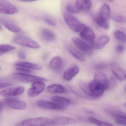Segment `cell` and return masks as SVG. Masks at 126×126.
Returning <instances> with one entry per match:
<instances>
[{
	"label": "cell",
	"mask_w": 126,
	"mask_h": 126,
	"mask_svg": "<svg viewBox=\"0 0 126 126\" xmlns=\"http://www.w3.org/2000/svg\"><path fill=\"white\" fill-rule=\"evenodd\" d=\"M44 20L46 23L48 24V25H50V26H56V24L54 20L51 19L50 18H45L44 19Z\"/></svg>",
	"instance_id": "cell-35"
},
{
	"label": "cell",
	"mask_w": 126,
	"mask_h": 126,
	"mask_svg": "<svg viewBox=\"0 0 126 126\" xmlns=\"http://www.w3.org/2000/svg\"><path fill=\"white\" fill-rule=\"evenodd\" d=\"M110 69L115 77L119 81H124L126 79V73L124 70L116 63L110 65Z\"/></svg>",
	"instance_id": "cell-14"
},
{
	"label": "cell",
	"mask_w": 126,
	"mask_h": 126,
	"mask_svg": "<svg viewBox=\"0 0 126 126\" xmlns=\"http://www.w3.org/2000/svg\"><path fill=\"white\" fill-rule=\"evenodd\" d=\"M65 48L70 54L75 59L81 62L85 61L84 55L79 51L70 45H66Z\"/></svg>",
	"instance_id": "cell-18"
},
{
	"label": "cell",
	"mask_w": 126,
	"mask_h": 126,
	"mask_svg": "<svg viewBox=\"0 0 126 126\" xmlns=\"http://www.w3.org/2000/svg\"><path fill=\"white\" fill-rule=\"evenodd\" d=\"M5 102L9 107L15 110H23L27 108V104L25 102L16 99H5Z\"/></svg>",
	"instance_id": "cell-12"
},
{
	"label": "cell",
	"mask_w": 126,
	"mask_h": 126,
	"mask_svg": "<svg viewBox=\"0 0 126 126\" xmlns=\"http://www.w3.org/2000/svg\"><path fill=\"white\" fill-rule=\"evenodd\" d=\"M65 8L67 11L70 14H77L79 12L76 5L73 3H68L66 5Z\"/></svg>",
	"instance_id": "cell-31"
},
{
	"label": "cell",
	"mask_w": 126,
	"mask_h": 126,
	"mask_svg": "<svg viewBox=\"0 0 126 126\" xmlns=\"http://www.w3.org/2000/svg\"><path fill=\"white\" fill-rule=\"evenodd\" d=\"M36 104L38 107L44 109L60 111H63L65 110L64 107L53 102L44 100H39L36 102Z\"/></svg>",
	"instance_id": "cell-11"
},
{
	"label": "cell",
	"mask_w": 126,
	"mask_h": 126,
	"mask_svg": "<svg viewBox=\"0 0 126 126\" xmlns=\"http://www.w3.org/2000/svg\"><path fill=\"white\" fill-rule=\"evenodd\" d=\"M52 124V119L46 117H40L22 120L14 126H48Z\"/></svg>",
	"instance_id": "cell-2"
},
{
	"label": "cell",
	"mask_w": 126,
	"mask_h": 126,
	"mask_svg": "<svg viewBox=\"0 0 126 126\" xmlns=\"http://www.w3.org/2000/svg\"><path fill=\"white\" fill-rule=\"evenodd\" d=\"M63 65V62L61 57L56 56L53 57L50 61L49 67L54 71H58L61 69Z\"/></svg>",
	"instance_id": "cell-25"
},
{
	"label": "cell",
	"mask_w": 126,
	"mask_h": 126,
	"mask_svg": "<svg viewBox=\"0 0 126 126\" xmlns=\"http://www.w3.org/2000/svg\"><path fill=\"white\" fill-rule=\"evenodd\" d=\"M80 36L83 41L93 46L96 36L94 32L91 28L86 26L84 27L80 32Z\"/></svg>",
	"instance_id": "cell-6"
},
{
	"label": "cell",
	"mask_w": 126,
	"mask_h": 126,
	"mask_svg": "<svg viewBox=\"0 0 126 126\" xmlns=\"http://www.w3.org/2000/svg\"><path fill=\"white\" fill-rule=\"evenodd\" d=\"M52 120V125L56 126L71 125L76 124L77 122L74 119L64 116L55 117Z\"/></svg>",
	"instance_id": "cell-15"
},
{
	"label": "cell",
	"mask_w": 126,
	"mask_h": 126,
	"mask_svg": "<svg viewBox=\"0 0 126 126\" xmlns=\"http://www.w3.org/2000/svg\"><path fill=\"white\" fill-rule=\"evenodd\" d=\"M16 69L18 71H20V72H22V73H30L32 72L31 70L26 69V68H23L17 67Z\"/></svg>",
	"instance_id": "cell-36"
},
{
	"label": "cell",
	"mask_w": 126,
	"mask_h": 126,
	"mask_svg": "<svg viewBox=\"0 0 126 126\" xmlns=\"http://www.w3.org/2000/svg\"><path fill=\"white\" fill-rule=\"evenodd\" d=\"M72 42L74 45L78 50L82 51L84 53L90 55L93 51V47L83 40L77 37H73Z\"/></svg>",
	"instance_id": "cell-8"
},
{
	"label": "cell",
	"mask_w": 126,
	"mask_h": 126,
	"mask_svg": "<svg viewBox=\"0 0 126 126\" xmlns=\"http://www.w3.org/2000/svg\"><path fill=\"white\" fill-rule=\"evenodd\" d=\"M76 5L78 10L80 11H88L92 7V2L90 0H77Z\"/></svg>",
	"instance_id": "cell-21"
},
{
	"label": "cell",
	"mask_w": 126,
	"mask_h": 126,
	"mask_svg": "<svg viewBox=\"0 0 126 126\" xmlns=\"http://www.w3.org/2000/svg\"><path fill=\"white\" fill-rule=\"evenodd\" d=\"M98 16L108 20L110 16V9L107 4H104L100 9Z\"/></svg>",
	"instance_id": "cell-26"
},
{
	"label": "cell",
	"mask_w": 126,
	"mask_h": 126,
	"mask_svg": "<svg viewBox=\"0 0 126 126\" xmlns=\"http://www.w3.org/2000/svg\"><path fill=\"white\" fill-rule=\"evenodd\" d=\"M46 90L48 93L51 94H67L68 91L64 87L60 84L51 85L48 86L46 88Z\"/></svg>",
	"instance_id": "cell-19"
},
{
	"label": "cell",
	"mask_w": 126,
	"mask_h": 126,
	"mask_svg": "<svg viewBox=\"0 0 126 126\" xmlns=\"http://www.w3.org/2000/svg\"><path fill=\"white\" fill-rule=\"evenodd\" d=\"M79 68L76 65H74L71 66L64 73L63 78L65 81H70L79 73Z\"/></svg>",
	"instance_id": "cell-17"
},
{
	"label": "cell",
	"mask_w": 126,
	"mask_h": 126,
	"mask_svg": "<svg viewBox=\"0 0 126 126\" xmlns=\"http://www.w3.org/2000/svg\"><path fill=\"white\" fill-rule=\"evenodd\" d=\"M112 18L114 21L121 23H124L125 22V18L124 16L120 15L115 14L113 15Z\"/></svg>",
	"instance_id": "cell-33"
},
{
	"label": "cell",
	"mask_w": 126,
	"mask_h": 126,
	"mask_svg": "<svg viewBox=\"0 0 126 126\" xmlns=\"http://www.w3.org/2000/svg\"><path fill=\"white\" fill-rule=\"evenodd\" d=\"M114 36L116 39L121 42H125L126 40L125 34L120 31H117L115 32Z\"/></svg>",
	"instance_id": "cell-32"
},
{
	"label": "cell",
	"mask_w": 126,
	"mask_h": 126,
	"mask_svg": "<svg viewBox=\"0 0 126 126\" xmlns=\"http://www.w3.org/2000/svg\"><path fill=\"white\" fill-rule=\"evenodd\" d=\"M125 47L123 46L122 45H118L116 46V50L117 52L119 53H122L124 50Z\"/></svg>",
	"instance_id": "cell-38"
},
{
	"label": "cell",
	"mask_w": 126,
	"mask_h": 126,
	"mask_svg": "<svg viewBox=\"0 0 126 126\" xmlns=\"http://www.w3.org/2000/svg\"><path fill=\"white\" fill-rule=\"evenodd\" d=\"M94 79L98 81L104 85L106 90L110 88V82L105 74L101 72L96 73L94 75Z\"/></svg>",
	"instance_id": "cell-22"
},
{
	"label": "cell",
	"mask_w": 126,
	"mask_h": 126,
	"mask_svg": "<svg viewBox=\"0 0 126 126\" xmlns=\"http://www.w3.org/2000/svg\"><path fill=\"white\" fill-rule=\"evenodd\" d=\"M3 102L1 101H0V113L2 112L3 110Z\"/></svg>",
	"instance_id": "cell-39"
},
{
	"label": "cell",
	"mask_w": 126,
	"mask_h": 126,
	"mask_svg": "<svg viewBox=\"0 0 126 126\" xmlns=\"http://www.w3.org/2000/svg\"><path fill=\"white\" fill-rule=\"evenodd\" d=\"M25 90L23 87L9 88L0 91V95L5 97L18 96L23 93Z\"/></svg>",
	"instance_id": "cell-10"
},
{
	"label": "cell",
	"mask_w": 126,
	"mask_h": 126,
	"mask_svg": "<svg viewBox=\"0 0 126 126\" xmlns=\"http://www.w3.org/2000/svg\"><path fill=\"white\" fill-rule=\"evenodd\" d=\"M14 46L10 45H0V56L15 50Z\"/></svg>",
	"instance_id": "cell-30"
},
{
	"label": "cell",
	"mask_w": 126,
	"mask_h": 126,
	"mask_svg": "<svg viewBox=\"0 0 126 126\" xmlns=\"http://www.w3.org/2000/svg\"><path fill=\"white\" fill-rule=\"evenodd\" d=\"M64 18L68 26L75 32H79L85 27V25L79 22L71 14L65 12L64 14Z\"/></svg>",
	"instance_id": "cell-3"
},
{
	"label": "cell",
	"mask_w": 126,
	"mask_h": 126,
	"mask_svg": "<svg viewBox=\"0 0 126 126\" xmlns=\"http://www.w3.org/2000/svg\"><path fill=\"white\" fill-rule=\"evenodd\" d=\"M18 56L19 58L22 59H25L26 57V54L22 51H20L18 52Z\"/></svg>",
	"instance_id": "cell-37"
},
{
	"label": "cell",
	"mask_w": 126,
	"mask_h": 126,
	"mask_svg": "<svg viewBox=\"0 0 126 126\" xmlns=\"http://www.w3.org/2000/svg\"><path fill=\"white\" fill-rule=\"evenodd\" d=\"M0 22L6 29L12 32L18 33L21 31L20 27L11 19L1 17H0Z\"/></svg>",
	"instance_id": "cell-13"
},
{
	"label": "cell",
	"mask_w": 126,
	"mask_h": 126,
	"mask_svg": "<svg viewBox=\"0 0 126 126\" xmlns=\"http://www.w3.org/2000/svg\"><path fill=\"white\" fill-rule=\"evenodd\" d=\"M12 85L13 84L10 82L0 81V90L5 88L11 87Z\"/></svg>",
	"instance_id": "cell-34"
},
{
	"label": "cell",
	"mask_w": 126,
	"mask_h": 126,
	"mask_svg": "<svg viewBox=\"0 0 126 126\" xmlns=\"http://www.w3.org/2000/svg\"><path fill=\"white\" fill-rule=\"evenodd\" d=\"M51 100L53 102L63 106L69 105L71 103L69 99L61 96H53L51 97Z\"/></svg>",
	"instance_id": "cell-27"
},
{
	"label": "cell",
	"mask_w": 126,
	"mask_h": 126,
	"mask_svg": "<svg viewBox=\"0 0 126 126\" xmlns=\"http://www.w3.org/2000/svg\"></svg>",
	"instance_id": "cell-41"
},
{
	"label": "cell",
	"mask_w": 126,
	"mask_h": 126,
	"mask_svg": "<svg viewBox=\"0 0 126 126\" xmlns=\"http://www.w3.org/2000/svg\"><path fill=\"white\" fill-rule=\"evenodd\" d=\"M80 87L84 93L94 98L101 97L107 90L103 84L94 79L88 84L81 83Z\"/></svg>",
	"instance_id": "cell-1"
},
{
	"label": "cell",
	"mask_w": 126,
	"mask_h": 126,
	"mask_svg": "<svg viewBox=\"0 0 126 126\" xmlns=\"http://www.w3.org/2000/svg\"><path fill=\"white\" fill-rule=\"evenodd\" d=\"M40 36L43 40L47 42H53L56 39V36L51 30L47 29H43L41 30Z\"/></svg>",
	"instance_id": "cell-23"
},
{
	"label": "cell",
	"mask_w": 126,
	"mask_h": 126,
	"mask_svg": "<svg viewBox=\"0 0 126 126\" xmlns=\"http://www.w3.org/2000/svg\"><path fill=\"white\" fill-rule=\"evenodd\" d=\"M95 22L98 25L104 29H107L109 28V23L108 20L98 15L95 18Z\"/></svg>",
	"instance_id": "cell-28"
},
{
	"label": "cell",
	"mask_w": 126,
	"mask_h": 126,
	"mask_svg": "<svg viewBox=\"0 0 126 126\" xmlns=\"http://www.w3.org/2000/svg\"><path fill=\"white\" fill-rule=\"evenodd\" d=\"M12 77L15 80L23 83L33 82L37 81L46 82L48 81L47 79L43 77L21 73L13 74Z\"/></svg>",
	"instance_id": "cell-4"
},
{
	"label": "cell",
	"mask_w": 126,
	"mask_h": 126,
	"mask_svg": "<svg viewBox=\"0 0 126 126\" xmlns=\"http://www.w3.org/2000/svg\"><path fill=\"white\" fill-rule=\"evenodd\" d=\"M2 30V27L0 25V31H1V30Z\"/></svg>",
	"instance_id": "cell-40"
},
{
	"label": "cell",
	"mask_w": 126,
	"mask_h": 126,
	"mask_svg": "<svg viewBox=\"0 0 126 126\" xmlns=\"http://www.w3.org/2000/svg\"><path fill=\"white\" fill-rule=\"evenodd\" d=\"M13 41L16 44L29 48L38 49L40 47L39 43L25 36L21 35L16 36L13 39Z\"/></svg>",
	"instance_id": "cell-5"
},
{
	"label": "cell",
	"mask_w": 126,
	"mask_h": 126,
	"mask_svg": "<svg viewBox=\"0 0 126 126\" xmlns=\"http://www.w3.org/2000/svg\"><path fill=\"white\" fill-rule=\"evenodd\" d=\"M18 11L19 9L15 5L8 1L0 0V13L11 15L16 14Z\"/></svg>",
	"instance_id": "cell-9"
},
{
	"label": "cell",
	"mask_w": 126,
	"mask_h": 126,
	"mask_svg": "<svg viewBox=\"0 0 126 126\" xmlns=\"http://www.w3.org/2000/svg\"><path fill=\"white\" fill-rule=\"evenodd\" d=\"M107 112L111 115L116 123L121 125H126V114L123 112L117 110H107Z\"/></svg>",
	"instance_id": "cell-16"
},
{
	"label": "cell",
	"mask_w": 126,
	"mask_h": 126,
	"mask_svg": "<svg viewBox=\"0 0 126 126\" xmlns=\"http://www.w3.org/2000/svg\"><path fill=\"white\" fill-rule=\"evenodd\" d=\"M15 65L17 67L23 68L30 70H40L42 69V66L39 65L28 62H18L15 63Z\"/></svg>",
	"instance_id": "cell-20"
},
{
	"label": "cell",
	"mask_w": 126,
	"mask_h": 126,
	"mask_svg": "<svg viewBox=\"0 0 126 126\" xmlns=\"http://www.w3.org/2000/svg\"><path fill=\"white\" fill-rule=\"evenodd\" d=\"M32 87L28 91V95L30 98L36 97L42 93L45 89V84L43 81H37L33 82Z\"/></svg>",
	"instance_id": "cell-7"
},
{
	"label": "cell",
	"mask_w": 126,
	"mask_h": 126,
	"mask_svg": "<svg viewBox=\"0 0 126 126\" xmlns=\"http://www.w3.org/2000/svg\"><path fill=\"white\" fill-rule=\"evenodd\" d=\"M89 119L91 122L98 126H115L110 123L101 121L91 116L89 117Z\"/></svg>",
	"instance_id": "cell-29"
},
{
	"label": "cell",
	"mask_w": 126,
	"mask_h": 126,
	"mask_svg": "<svg viewBox=\"0 0 126 126\" xmlns=\"http://www.w3.org/2000/svg\"><path fill=\"white\" fill-rule=\"evenodd\" d=\"M110 40V38L108 36L106 35L101 36L96 42H94L92 47L96 50L102 49L108 43Z\"/></svg>",
	"instance_id": "cell-24"
}]
</instances>
